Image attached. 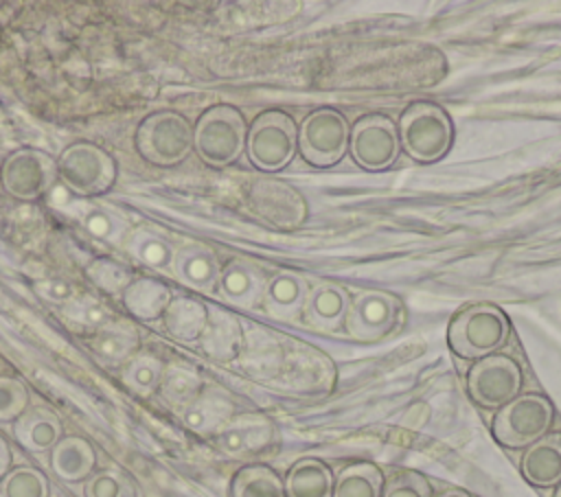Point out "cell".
<instances>
[{"mask_svg": "<svg viewBox=\"0 0 561 497\" xmlns=\"http://www.w3.org/2000/svg\"><path fill=\"white\" fill-rule=\"evenodd\" d=\"M164 368L167 366L162 363L160 357H156L153 352L138 350L121 366V381L131 394L147 398L158 392Z\"/></svg>", "mask_w": 561, "mask_h": 497, "instance_id": "obj_27", "label": "cell"}, {"mask_svg": "<svg viewBox=\"0 0 561 497\" xmlns=\"http://www.w3.org/2000/svg\"><path fill=\"white\" fill-rule=\"evenodd\" d=\"M167 333L178 342H197L208 322V307L191 296H175L162 313Z\"/></svg>", "mask_w": 561, "mask_h": 497, "instance_id": "obj_24", "label": "cell"}, {"mask_svg": "<svg viewBox=\"0 0 561 497\" xmlns=\"http://www.w3.org/2000/svg\"><path fill=\"white\" fill-rule=\"evenodd\" d=\"M57 182V160L37 147H18L0 164V186L18 201L44 197Z\"/></svg>", "mask_w": 561, "mask_h": 497, "instance_id": "obj_9", "label": "cell"}, {"mask_svg": "<svg viewBox=\"0 0 561 497\" xmlns=\"http://www.w3.org/2000/svg\"><path fill=\"white\" fill-rule=\"evenodd\" d=\"M171 271L182 285L195 291L210 293L213 289H217L221 265L215 250L193 241L175 250L171 261Z\"/></svg>", "mask_w": 561, "mask_h": 497, "instance_id": "obj_14", "label": "cell"}, {"mask_svg": "<svg viewBox=\"0 0 561 497\" xmlns=\"http://www.w3.org/2000/svg\"><path fill=\"white\" fill-rule=\"evenodd\" d=\"M305 298H307V291L302 280L289 271H278L270 276L261 296L265 311L280 320L296 317L298 313H302Z\"/></svg>", "mask_w": 561, "mask_h": 497, "instance_id": "obj_25", "label": "cell"}, {"mask_svg": "<svg viewBox=\"0 0 561 497\" xmlns=\"http://www.w3.org/2000/svg\"><path fill=\"white\" fill-rule=\"evenodd\" d=\"M197 388V379L193 372L182 370V368H164L158 394L162 396V401H167L169 405H188L193 401Z\"/></svg>", "mask_w": 561, "mask_h": 497, "instance_id": "obj_34", "label": "cell"}, {"mask_svg": "<svg viewBox=\"0 0 561 497\" xmlns=\"http://www.w3.org/2000/svg\"><path fill=\"white\" fill-rule=\"evenodd\" d=\"M333 482L335 475L324 460L300 458L283 479L285 497H333Z\"/></svg>", "mask_w": 561, "mask_h": 497, "instance_id": "obj_21", "label": "cell"}, {"mask_svg": "<svg viewBox=\"0 0 561 497\" xmlns=\"http://www.w3.org/2000/svg\"><path fill=\"white\" fill-rule=\"evenodd\" d=\"M85 276L96 289L105 293H123L125 287L134 280V271L123 261L110 256H99L90 261L85 267Z\"/></svg>", "mask_w": 561, "mask_h": 497, "instance_id": "obj_32", "label": "cell"}, {"mask_svg": "<svg viewBox=\"0 0 561 497\" xmlns=\"http://www.w3.org/2000/svg\"><path fill=\"white\" fill-rule=\"evenodd\" d=\"M125 252L142 263L145 267H151V269H164L171 265L173 261V245L169 243L167 236H162L158 230L149 228V226H142V228H136L134 232L127 234L125 239Z\"/></svg>", "mask_w": 561, "mask_h": 497, "instance_id": "obj_28", "label": "cell"}, {"mask_svg": "<svg viewBox=\"0 0 561 497\" xmlns=\"http://www.w3.org/2000/svg\"><path fill=\"white\" fill-rule=\"evenodd\" d=\"M66 313L72 322L81 324V326H94V331L99 326H103L107 320V307L99 304L94 298H88V296H81V298H75L66 304Z\"/></svg>", "mask_w": 561, "mask_h": 497, "instance_id": "obj_37", "label": "cell"}, {"mask_svg": "<svg viewBox=\"0 0 561 497\" xmlns=\"http://www.w3.org/2000/svg\"><path fill=\"white\" fill-rule=\"evenodd\" d=\"M298 151V127L280 109L261 112L245 136V153L254 169L276 173L285 169Z\"/></svg>", "mask_w": 561, "mask_h": 497, "instance_id": "obj_6", "label": "cell"}, {"mask_svg": "<svg viewBox=\"0 0 561 497\" xmlns=\"http://www.w3.org/2000/svg\"><path fill=\"white\" fill-rule=\"evenodd\" d=\"M13 453H11V447L7 442V438L0 434V477L13 466Z\"/></svg>", "mask_w": 561, "mask_h": 497, "instance_id": "obj_39", "label": "cell"}, {"mask_svg": "<svg viewBox=\"0 0 561 497\" xmlns=\"http://www.w3.org/2000/svg\"><path fill=\"white\" fill-rule=\"evenodd\" d=\"M381 497H434V493L425 475L405 469L383 482Z\"/></svg>", "mask_w": 561, "mask_h": 497, "instance_id": "obj_35", "label": "cell"}, {"mask_svg": "<svg viewBox=\"0 0 561 497\" xmlns=\"http://www.w3.org/2000/svg\"><path fill=\"white\" fill-rule=\"evenodd\" d=\"M250 206L259 219L280 230H294L309 217L302 193L278 180H259L250 190Z\"/></svg>", "mask_w": 561, "mask_h": 497, "instance_id": "obj_13", "label": "cell"}, {"mask_svg": "<svg viewBox=\"0 0 561 497\" xmlns=\"http://www.w3.org/2000/svg\"><path fill=\"white\" fill-rule=\"evenodd\" d=\"M57 180L77 197L107 193L118 175L114 155L96 142L75 140L57 158Z\"/></svg>", "mask_w": 561, "mask_h": 497, "instance_id": "obj_5", "label": "cell"}, {"mask_svg": "<svg viewBox=\"0 0 561 497\" xmlns=\"http://www.w3.org/2000/svg\"><path fill=\"white\" fill-rule=\"evenodd\" d=\"M125 309L140 322H151L162 317L164 309L173 300V293L167 282L153 276L134 278L121 293Z\"/></svg>", "mask_w": 561, "mask_h": 497, "instance_id": "obj_20", "label": "cell"}, {"mask_svg": "<svg viewBox=\"0 0 561 497\" xmlns=\"http://www.w3.org/2000/svg\"><path fill=\"white\" fill-rule=\"evenodd\" d=\"M134 147L153 166H175L193 151V125L175 109H156L138 123Z\"/></svg>", "mask_w": 561, "mask_h": 497, "instance_id": "obj_4", "label": "cell"}, {"mask_svg": "<svg viewBox=\"0 0 561 497\" xmlns=\"http://www.w3.org/2000/svg\"><path fill=\"white\" fill-rule=\"evenodd\" d=\"M401 320V302L375 289H364L351 296L344 328L357 342H379L388 337Z\"/></svg>", "mask_w": 561, "mask_h": 497, "instance_id": "obj_12", "label": "cell"}, {"mask_svg": "<svg viewBox=\"0 0 561 497\" xmlns=\"http://www.w3.org/2000/svg\"><path fill=\"white\" fill-rule=\"evenodd\" d=\"M348 136L351 125L342 112L318 107L298 127V153L311 166H333L348 153Z\"/></svg>", "mask_w": 561, "mask_h": 497, "instance_id": "obj_8", "label": "cell"}, {"mask_svg": "<svg viewBox=\"0 0 561 497\" xmlns=\"http://www.w3.org/2000/svg\"><path fill=\"white\" fill-rule=\"evenodd\" d=\"M83 226H85V230H88L92 236H96V239H101V241H110V243L123 239V234H125L123 221H121L116 215H112V212H107V210H103V208H92V210H88V212L83 215Z\"/></svg>", "mask_w": 561, "mask_h": 497, "instance_id": "obj_36", "label": "cell"}, {"mask_svg": "<svg viewBox=\"0 0 561 497\" xmlns=\"http://www.w3.org/2000/svg\"><path fill=\"white\" fill-rule=\"evenodd\" d=\"M524 374L519 363L504 355L493 352L476 359L467 372V392L473 403L486 409H500L522 394Z\"/></svg>", "mask_w": 561, "mask_h": 497, "instance_id": "obj_10", "label": "cell"}, {"mask_svg": "<svg viewBox=\"0 0 561 497\" xmlns=\"http://www.w3.org/2000/svg\"><path fill=\"white\" fill-rule=\"evenodd\" d=\"M267 276L250 261L232 258L221 267L217 289L221 298L237 309H252L265 289Z\"/></svg>", "mask_w": 561, "mask_h": 497, "instance_id": "obj_16", "label": "cell"}, {"mask_svg": "<svg viewBox=\"0 0 561 497\" xmlns=\"http://www.w3.org/2000/svg\"><path fill=\"white\" fill-rule=\"evenodd\" d=\"M35 289H37L39 296H44L46 300L57 302V304H68L70 300L77 298L75 287L70 282L61 280V278H46L42 282H37Z\"/></svg>", "mask_w": 561, "mask_h": 497, "instance_id": "obj_38", "label": "cell"}, {"mask_svg": "<svg viewBox=\"0 0 561 497\" xmlns=\"http://www.w3.org/2000/svg\"><path fill=\"white\" fill-rule=\"evenodd\" d=\"M383 473L373 462L346 464L333 482V497H381Z\"/></svg>", "mask_w": 561, "mask_h": 497, "instance_id": "obj_26", "label": "cell"}, {"mask_svg": "<svg viewBox=\"0 0 561 497\" xmlns=\"http://www.w3.org/2000/svg\"><path fill=\"white\" fill-rule=\"evenodd\" d=\"M138 344L140 337L127 322H105L88 342L94 357L107 366H123L131 355L138 352Z\"/></svg>", "mask_w": 561, "mask_h": 497, "instance_id": "obj_23", "label": "cell"}, {"mask_svg": "<svg viewBox=\"0 0 561 497\" xmlns=\"http://www.w3.org/2000/svg\"><path fill=\"white\" fill-rule=\"evenodd\" d=\"M15 442L31 453H46L64 438L61 418L46 405H28L13 423Z\"/></svg>", "mask_w": 561, "mask_h": 497, "instance_id": "obj_17", "label": "cell"}, {"mask_svg": "<svg viewBox=\"0 0 561 497\" xmlns=\"http://www.w3.org/2000/svg\"><path fill=\"white\" fill-rule=\"evenodd\" d=\"M241 339H243L241 322L230 311H224L217 307L208 309V322L199 337L202 348L208 357L219 361L234 359L241 348Z\"/></svg>", "mask_w": 561, "mask_h": 497, "instance_id": "obj_22", "label": "cell"}, {"mask_svg": "<svg viewBox=\"0 0 561 497\" xmlns=\"http://www.w3.org/2000/svg\"><path fill=\"white\" fill-rule=\"evenodd\" d=\"M48 464L53 475L66 484L85 482L96 471V451L88 438L64 434V438L48 451Z\"/></svg>", "mask_w": 561, "mask_h": 497, "instance_id": "obj_15", "label": "cell"}, {"mask_svg": "<svg viewBox=\"0 0 561 497\" xmlns=\"http://www.w3.org/2000/svg\"><path fill=\"white\" fill-rule=\"evenodd\" d=\"M554 423L552 403L537 392H526L508 401L493 416V438L506 449H526L543 438Z\"/></svg>", "mask_w": 561, "mask_h": 497, "instance_id": "obj_7", "label": "cell"}, {"mask_svg": "<svg viewBox=\"0 0 561 497\" xmlns=\"http://www.w3.org/2000/svg\"><path fill=\"white\" fill-rule=\"evenodd\" d=\"M48 475L33 464L11 466L0 477V497H48Z\"/></svg>", "mask_w": 561, "mask_h": 497, "instance_id": "obj_31", "label": "cell"}, {"mask_svg": "<svg viewBox=\"0 0 561 497\" xmlns=\"http://www.w3.org/2000/svg\"><path fill=\"white\" fill-rule=\"evenodd\" d=\"M519 469L524 479L537 488L561 484V431H548L526 447Z\"/></svg>", "mask_w": 561, "mask_h": 497, "instance_id": "obj_18", "label": "cell"}, {"mask_svg": "<svg viewBox=\"0 0 561 497\" xmlns=\"http://www.w3.org/2000/svg\"><path fill=\"white\" fill-rule=\"evenodd\" d=\"M348 153L364 171L375 173L390 169L401 153L394 120L386 114L359 116L351 127Z\"/></svg>", "mask_w": 561, "mask_h": 497, "instance_id": "obj_11", "label": "cell"}, {"mask_svg": "<svg viewBox=\"0 0 561 497\" xmlns=\"http://www.w3.org/2000/svg\"><path fill=\"white\" fill-rule=\"evenodd\" d=\"M401 151H405L416 162L440 160L454 142L451 116L432 101L410 103L397 125Z\"/></svg>", "mask_w": 561, "mask_h": 497, "instance_id": "obj_3", "label": "cell"}, {"mask_svg": "<svg viewBox=\"0 0 561 497\" xmlns=\"http://www.w3.org/2000/svg\"><path fill=\"white\" fill-rule=\"evenodd\" d=\"M436 497H471V495L467 490H460V488H447V490H443Z\"/></svg>", "mask_w": 561, "mask_h": 497, "instance_id": "obj_40", "label": "cell"}, {"mask_svg": "<svg viewBox=\"0 0 561 497\" xmlns=\"http://www.w3.org/2000/svg\"><path fill=\"white\" fill-rule=\"evenodd\" d=\"M31 405L28 388L22 379L0 374V423H15Z\"/></svg>", "mask_w": 561, "mask_h": 497, "instance_id": "obj_33", "label": "cell"}, {"mask_svg": "<svg viewBox=\"0 0 561 497\" xmlns=\"http://www.w3.org/2000/svg\"><path fill=\"white\" fill-rule=\"evenodd\" d=\"M348 300L351 296L344 287L335 282H320L305 298V322L316 331H337L344 326Z\"/></svg>", "mask_w": 561, "mask_h": 497, "instance_id": "obj_19", "label": "cell"}, {"mask_svg": "<svg viewBox=\"0 0 561 497\" xmlns=\"http://www.w3.org/2000/svg\"><path fill=\"white\" fill-rule=\"evenodd\" d=\"M552 497H561V484L554 486V495H552Z\"/></svg>", "mask_w": 561, "mask_h": 497, "instance_id": "obj_41", "label": "cell"}, {"mask_svg": "<svg viewBox=\"0 0 561 497\" xmlns=\"http://www.w3.org/2000/svg\"><path fill=\"white\" fill-rule=\"evenodd\" d=\"M511 337L506 313L491 302H473L454 313L447 326V344L462 359H482L500 352Z\"/></svg>", "mask_w": 561, "mask_h": 497, "instance_id": "obj_1", "label": "cell"}, {"mask_svg": "<svg viewBox=\"0 0 561 497\" xmlns=\"http://www.w3.org/2000/svg\"><path fill=\"white\" fill-rule=\"evenodd\" d=\"M245 136L248 125L241 109L228 103H217L204 109L195 120L193 151L204 164L224 169L245 151Z\"/></svg>", "mask_w": 561, "mask_h": 497, "instance_id": "obj_2", "label": "cell"}, {"mask_svg": "<svg viewBox=\"0 0 561 497\" xmlns=\"http://www.w3.org/2000/svg\"><path fill=\"white\" fill-rule=\"evenodd\" d=\"M230 497H285V484L272 466L245 464L230 479Z\"/></svg>", "mask_w": 561, "mask_h": 497, "instance_id": "obj_29", "label": "cell"}, {"mask_svg": "<svg viewBox=\"0 0 561 497\" xmlns=\"http://www.w3.org/2000/svg\"><path fill=\"white\" fill-rule=\"evenodd\" d=\"M83 497H142L138 482L118 466L96 469L85 482H81Z\"/></svg>", "mask_w": 561, "mask_h": 497, "instance_id": "obj_30", "label": "cell"}]
</instances>
